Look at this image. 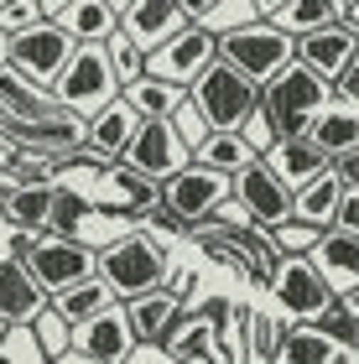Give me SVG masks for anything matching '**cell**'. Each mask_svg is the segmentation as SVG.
<instances>
[{
  "label": "cell",
  "mask_w": 359,
  "mask_h": 364,
  "mask_svg": "<svg viewBox=\"0 0 359 364\" xmlns=\"http://www.w3.org/2000/svg\"><path fill=\"white\" fill-rule=\"evenodd\" d=\"M100 276H105V287L115 291L120 302H136V296L167 291L172 255H167V245H161L156 235H146V229H125V235L100 245Z\"/></svg>",
  "instance_id": "obj_1"
},
{
  "label": "cell",
  "mask_w": 359,
  "mask_h": 364,
  "mask_svg": "<svg viewBox=\"0 0 359 364\" xmlns=\"http://www.w3.org/2000/svg\"><path fill=\"white\" fill-rule=\"evenodd\" d=\"M338 94L328 78H318L313 68H302V63H291L282 78H271L266 89H260V109L276 120L282 130V141H297V136H313V120L323 109H333Z\"/></svg>",
  "instance_id": "obj_2"
},
{
  "label": "cell",
  "mask_w": 359,
  "mask_h": 364,
  "mask_svg": "<svg viewBox=\"0 0 359 364\" xmlns=\"http://www.w3.org/2000/svg\"><path fill=\"white\" fill-rule=\"evenodd\" d=\"M125 89H120V78L115 68H109V53L105 47H78V58L68 63V73L53 84V99L68 114H78V120H94V114H105L109 105H115Z\"/></svg>",
  "instance_id": "obj_3"
},
{
  "label": "cell",
  "mask_w": 359,
  "mask_h": 364,
  "mask_svg": "<svg viewBox=\"0 0 359 364\" xmlns=\"http://www.w3.org/2000/svg\"><path fill=\"white\" fill-rule=\"evenodd\" d=\"M219 63H230V68L245 73L255 89H266L271 78H282L291 63H297V42H291L286 31L255 21V26H245V31L219 42Z\"/></svg>",
  "instance_id": "obj_4"
},
{
  "label": "cell",
  "mask_w": 359,
  "mask_h": 364,
  "mask_svg": "<svg viewBox=\"0 0 359 364\" xmlns=\"http://www.w3.org/2000/svg\"><path fill=\"white\" fill-rule=\"evenodd\" d=\"M271 296L282 307L286 323H318L323 312L338 302V291L328 287V276L318 271L313 255H286L282 266L271 271Z\"/></svg>",
  "instance_id": "obj_5"
},
{
  "label": "cell",
  "mask_w": 359,
  "mask_h": 364,
  "mask_svg": "<svg viewBox=\"0 0 359 364\" xmlns=\"http://www.w3.org/2000/svg\"><path fill=\"white\" fill-rule=\"evenodd\" d=\"M193 105L208 120V130H240L260 105V89L245 73H235L230 63H214L198 84H193Z\"/></svg>",
  "instance_id": "obj_6"
},
{
  "label": "cell",
  "mask_w": 359,
  "mask_h": 364,
  "mask_svg": "<svg viewBox=\"0 0 359 364\" xmlns=\"http://www.w3.org/2000/svg\"><path fill=\"white\" fill-rule=\"evenodd\" d=\"M73 58H78V42L58 21H42V26H31L26 37H11V68L21 78H31L37 89H47V94H53V84L68 73Z\"/></svg>",
  "instance_id": "obj_7"
},
{
  "label": "cell",
  "mask_w": 359,
  "mask_h": 364,
  "mask_svg": "<svg viewBox=\"0 0 359 364\" xmlns=\"http://www.w3.org/2000/svg\"><path fill=\"white\" fill-rule=\"evenodd\" d=\"M26 271L42 281L47 296H58V291L78 287V281H94V276H100V245L42 235V245H37V250H31V260H26Z\"/></svg>",
  "instance_id": "obj_8"
},
{
  "label": "cell",
  "mask_w": 359,
  "mask_h": 364,
  "mask_svg": "<svg viewBox=\"0 0 359 364\" xmlns=\"http://www.w3.org/2000/svg\"><path fill=\"white\" fill-rule=\"evenodd\" d=\"M188 26H193V6H183V0H125L120 6V31L146 58H156L161 47L177 42Z\"/></svg>",
  "instance_id": "obj_9"
},
{
  "label": "cell",
  "mask_w": 359,
  "mask_h": 364,
  "mask_svg": "<svg viewBox=\"0 0 359 364\" xmlns=\"http://www.w3.org/2000/svg\"><path fill=\"white\" fill-rule=\"evenodd\" d=\"M125 167L141 172L146 182H156V188H167L172 177H183L193 167V151L183 146V136L172 130V120H146L136 146L125 151Z\"/></svg>",
  "instance_id": "obj_10"
},
{
  "label": "cell",
  "mask_w": 359,
  "mask_h": 364,
  "mask_svg": "<svg viewBox=\"0 0 359 364\" xmlns=\"http://www.w3.org/2000/svg\"><path fill=\"white\" fill-rule=\"evenodd\" d=\"M235 203H240L245 219H250L255 229H266V235H276L282 224H291V188L266 167V161H255L250 172L235 177Z\"/></svg>",
  "instance_id": "obj_11"
},
{
  "label": "cell",
  "mask_w": 359,
  "mask_h": 364,
  "mask_svg": "<svg viewBox=\"0 0 359 364\" xmlns=\"http://www.w3.org/2000/svg\"><path fill=\"white\" fill-rule=\"evenodd\" d=\"M230 198H235V182H230V177L203 172V167H188L183 177H172L167 188H161V203H167V208H172L188 229L208 224L224 203H230Z\"/></svg>",
  "instance_id": "obj_12"
},
{
  "label": "cell",
  "mask_w": 359,
  "mask_h": 364,
  "mask_svg": "<svg viewBox=\"0 0 359 364\" xmlns=\"http://www.w3.org/2000/svg\"><path fill=\"white\" fill-rule=\"evenodd\" d=\"M219 63V42L208 37V31H198V26H188L177 42H167L161 53L146 63V78H167V84H183V89H193L198 78L208 73Z\"/></svg>",
  "instance_id": "obj_13"
},
{
  "label": "cell",
  "mask_w": 359,
  "mask_h": 364,
  "mask_svg": "<svg viewBox=\"0 0 359 364\" xmlns=\"http://www.w3.org/2000/svg\"><path fill=\"white\" fill-rule=\"evenodd\" d=\"M42 11L78 47H105L109 37H120V6L115 0H42Z\"/></svg>",
  "instance_id": "obj_14"
},
{
  "label": "cell",
  "mask_w": 359,
  "mask_h": 364,
  "mask_svg": "<svg viewBox=\"0 0 359 364\" xmlns=\"http://www.w3.org/2000/svg\"><path fill=\"white\" fill-rule=\"evenodd\" d=\"M141 114H136V105H130V99L120 94L115 105H109L105 114H94V120L84 125V146L94 156L105 161V167H115V161H125V151L130 146H136V136H141Z\"/></svg>",
  "instance_id": "obj_15"
},
{
  "label": "cell",
  "mask_w": 359,
  "mask_h": 364,
  "mask_svg": "<svg viewBox=\"0 0 359 364\" xmlns=\"http://www.w3.org/2000/svg\"><path fill=\"white\" fill-rule=\"evenodd\" d=\"M73 349L84 354V359H94V364H130V354H136L141 343H136V333H130L125 302L109 307L105 318H94V323L78 328V333H73Z\"/></svg>",
  "instance_id": "obj_16"
},
{
  "label": "cell",
  "mask_w": 359,
  "mask_h": 364,
  "mask_svg": "<svg viewBox=\"0 0 359 364\" xmlns=\"http://www.w3.org/2000/svg\"><path fill=\"white\" fill-rule=\"evenodd\" d=\"M47 307H53V296L42 291V281L26 266L6 260V266H0V323L6 328H31Z\"/></svg>",
  "instance_id": "obj_17"
},
{
  "label": "cell",
  "mask_w": 359,
  "mask_h": 364,
  "mask_svg": "<svg viewBox=\"0 0 359 364\" xmlns=\"http://www.w3.org/2000/svg\"><path fill=\"white\" fill-rule=\"evenodd\" d=\"M167 359H172V364H230V354H224V338H219V323L208 318L203 307H193L188 318L172 328Z\"/></svg>",
  "instance_id": "obj_18"
},
{
  "label": "cell",
  "mask_w": 359,
  "mask_h": 364,
  "mask_svg": "<svg viewBox=\"0 0 359 364\" xmlns=\"http://www.w3.org/2000/svg\"><path fill=\"white\" fill-rule=\"evenodd\" d=\"M125 318H130V333H136L141 349H167L172 328L188 318V307L177 302L172 291H151V296H136V302H125Z\"/></svg>",
  "instance_id": "obj_19"
},
{
  "label": "cell",
  "mask_w": 359,
  "mask_h": 364,
  "mask_svg": "<svg viewBox=\"0 0 359 364\" xmlns=\"http://www.w3.org/2000/svg\"><path fill=\"white\" fill-rule=\"evenodd\" d=\"M359 58V37L338 21V26H328V31H313V37H302L297 42V63L302 68H313L318 78H328V84H338L344 78V68Z\"/></svg>",
  "instance_id": "obj_20"
},
{
  "label": "cell",
  "mask_w": 359,
  "mask_h": 364,
  "mask_svg": "<svg viewBox=\"0 0 359 364\" xmlns=\"http://www.w3.org/2000/svg\"><path fill=\"white\" fill-rule=\"evenodd\" d=\"M260 21L286 31L291 42H302L313 31L338 26V0H260Z\"/></svg>",
  "instance_id": "obj_21"
},
{
  "label": "cell",
  "mask_w": 359,
  "mask_h": 364,
  "mask_svg": "<svg viewBox=\"0 0 359 364\" xmlns=\"http://www.w3.org/2000/svg\"><path fill=\"white\" fill-rule=\"evenodd\" d=\"M161 203V188L156 182H146L141 172H130L125 161H115V167L100 172V193H94V208H120V213H136V219H146V208Z\"/></svg>",
  "instance_id": "obj_22"
},
{
  "label": "cell",
  "mask_w": 359,
  "mask_h": 364,
  "mask_svg": "<svg viewBox=\"0 0 359 364\" xmlns=\"http://www.w3.org/2000/svg\"><path fill=\"white\" fill-rule=\"evenodd\" d=\"M344 177L338 172H323L318 182H307L302 193H291V219L318 229V235H328V229H338V208H344Z\"/></svg>",
  "instance_id": "obj_23"
},
{
  "label": "cell",
  "mask_w": 359,
  "mask_h": 364,
  "mask_svg": "<svg viewBox=\"0 0 359 364\" xmlns=\"http://www.w3.org/2000/svg\"><path fill=\"white\" fill-rule=\"evenodd\" d=\"M266 167L282 177L291 193H302L307 182H318L323 172H333V161L318 151V141H313V136H297V141H282V146H276V151L266 156Z\"/></svg>",
  "instance_id": "obj_24"
},
{
  "label": "cell",
  "mask_w": 359,
  "mask_h": 364,
  "mask_svg": "<svg viewBox=\"0 0 359 364\" xmlns=\"http://www.w3.org/2000/svg\"><path fill=\"white\" fill-rule=\"evenodd\" d=\"M53 203H58V182H37V188H11L0 198V213L21 235H47L53 229Z\"/></svg>",
  "instance_id": "obj_25"
},
{
  "label": "cell",
  "mask_w": 359,
  "mask_h": 364,
  "mask_svg": "<svg viewBox=\"0 0 359 364\" xmlns=\"http://www.w3.org/2000/svg\"><path fill=\"white\" fill-rule=\"evenodd\" d=\"M313 260H318V271L328 276V287H333L338 296L359 287V235H344V229H328V235L318 240Z\"/></svg>",
  "instance_id": "obj_26"
},
{
  "label": "cell",
  "mask_w": 359,
  "mask_h": 364,
  "mask_svg": "<svg viewBox=\"0 0 359 364\" xmlns=\"http://www.w3.org/2000/svg\"><path fill=\"white\" fill-rule=\"evenodd\" d=\"M255 151H250V141L240 136V130H214L198 151H193V167H203V172H214V177H240V172H250L255 167Z\"/></svg>",
  "instance_id": "obj_27"
},
{
  "label": "cell",
  "mask_w": 359,
  "mask_h": 364,
  "mask_svg": "<svg viewBox=\"0 0 359 364\" xmlns=\"http://www.w3.org/2000/svg\"><path fill=\"white\" fill-rule=\"evenodd\" d=\"M344 343H333L328 333H318L313 323H291L286 338H282V354L276 364H344Z\"/></svg>",
  "instance_id": "obj_28"
},
{
  "label": "cell",
  "mask_w": 359,
  "mask_h": 364,
  "mask_svg": "<svg viewBox=\"0 0 359 364\" xmlns=\"http://www.w3.org/2000/svg\"><path fill=\"white\" fill-rule=\"evenodd\" d=\"M255 21H260V0H203V6H193V26L208 31L214 42L235 37Z\"/></svg>",
  "instance_id": "obj_29"
},
{
  "label": "cell",
  "mask_w": 359,
  "mask_h": 364,
  "mask_svg": "<svg viewBox=\"0 0 359 364\" xmlns=\"http://www.w3.org/2000/svg\"><path fill=\"white\" fill-rule=\"evenodd\" d=\"M313 141L328 161H344L349 151H359V109H349V105L323 109L313 120Z\"/></svg>",
  "instance_id": "obj_30"
},
{
  "label": "cell",
  "mask_w": 359,
  "mask_h": 364,
  "mask_svg": "<svg viewBox=\"0 0 359 364\" xmlns=\"http://www.w3.org/2000/svg\"><path fill=\"white\" fill-rule=\"evenodd\" d=\"M53 307H58L73 328H84V323H94V318H105L109 307H120V296L105 287V276H94V281H78V287L58 291V296H53Z\"/></svg>",
  "instance_id": "obj_31"
},
{
  "label": "cell",
  "mask_w": 359,
  "mask_h": 364,
  "mask_svg": "<svg viewBox=\"0 0 359 364\" xmlns=\"http://www.w3.org/2000/svg\"><path fill=\"white\" fill-rule=\"evenodd\" d=\"M125 99L136 105V114L141 120H172L177 109L193 99V89H183V84H167V78H141L136 89H125Z\"/></svg>",
  "instance_id": "obj_32"
},
{
  "label": "cell",
  "mask_w": 359,
  "mask_h": 364,
  "mask_svg": "<svg viewBox=\"0 0 359 364\" xmlns=\"http://www.w3.org/2000/svg\"><path fill=\"white\" fill-rule=\"evenodd\" d=\"M94 198L89 193H78L68 188V182H58V203H53V229L47 235H58V240H84V224L94 219Z\"/></svg>",
  "instance_id": "obj_33"
},
{
  "label": "cell",
  "mask_w": 359,
  "mask_h": 364,
  "mask_svg": "<svg viewBox=\"0 0 359 364\" xmlns=\"http://www.w3.org/2000/svg\"><path fill=\"white\" fill-rule=\"evenodd\" d=\"M250 364H276V354H282V338H286V328L282 318H271V312H250Z\"/></svg>",
  "instance_id": "obj_34"
},
{
  "label": "cell",
  "mask_w": 359,
  "mask_h": 364,
  "mask_svg": "<svg viewBox=\"0 0 359 364\" xmlns=\"http://www.w3.org/2000/svg\"><path fill=\"white\" fill-rule=\"evenodd\" d=\"M31 333H37V343H42V354H47V359L58 364V359H68V354H73V333H78V328H73L68 318H63L58 307H47L42 318L31 323Z\"/></svg>",
  "instance_id": "obj_35"
},
{
  "label": "cell",
  "mask_w": 359,
  "mask_h": 364,
  "mask_svg": "<svg viewBox=\"0 0 359 364\" xmlns=\"http://www.w3.org/2000/svg\"><path fill=\"white\" fill-rule=\"evenodd\" d=\"M105 53H109V68H115L120 89H136L141 78H146V63H151V58H146L141 47L125 37V31H120V37H109V42H105Z\"/></svg>",
  "instance_id": "obj_36"
},
{
  "label": "cell",
  "mask_w": 359,
  "mask_h": 364,
  "mask_svg": "<svg viewBox=\"0 0 359 364\" xmlns=\"http://www.w3.org/2000/svg\"><path fill=\"white\" fill-rule=\"evenodd\" d=\"M42 21H47L42 0H6V6H0V37H26V31L42 26Z\"/></svg>",
  "instance_id": "obj_37"
},
{
  "label": "cell",
  "mask_w": 359,
  "mask_h": 364,
  "mask_svg": "<svg viewBox=\"0 0 359 364\" xmlns=\"http://www.w3.org/2000/svg\"><path fill=\"white\" fill-rule=\"evenodd\" d=\"M0 364H53L42 354V343L31 328H6V338H0Z\"/></svg>",
  "instance_id": "obj_38"
},
{
  "label": "cell",
  "mask_w": 359,
  "mask_h": 364,
  "mask_svg": "<svg viewBox=\"0 0 359 364\" xmlns=\"http://www.w3.org/2000/svg\"><path fill=\"white\" fill-rule=\"evenodd\" d=\"M240 136L250 141V151H255L260 161H266V156L276 151V146H282V130H276V120H271V114L260 109V105H255V114H250V120L240 125Z\"/></svg>",
  "instance_id": "obj_39"
},
{
  "label": "cell",
  "mask_w": 359,
  "mask_h": 364,
  "mask_svg": "<svg viewBox=\"0 0 359 364\" xmlns=\"http://www.w3.org/2000/svg\"><path fill=\"white\" fill-rule=\"evenodd\" d=\"M313 328H318V333H328L333 343H344V349H354V343H359V318H354V312H349L344 302H333V307L323 312V318H318Z\"/></svg>",
  "instance_id": "obj_40"
},
{
  "label": "cell",
  "mask_w": 359,
  "mask_h": 364,
  "mask_svg": "<svg viewBox=\"0 0 359 364\" xmlns=\"http://www.w3.org/2000/svg\"><path fill=\"white\" fill-rule=\"evenodd\" d=\"M141 229H146V235H156L161 245H167V240H183V235H193V229H188L183 219H177V213H172L167 203H151V208H146Z\"/></svg>",
  "instance_id": "obj_41"
},
{
  "label": "cell",
  "mask_w": 359,
  "mask_h": 364,
  "mask_svg": "<svg viewBox=\"0 0 359 364\" xmlns=\"http://www.w3.org/2000/svg\"><path fill=\"white\" fill-rule=\"evenodd\" d=\"M172 130L183 136V146H188V151H198V146H203L208 136H214V130H208V120L198 114V105H193V99H188V105L172 114Z\"/></svg>",
  "instance_id": "obj_42"
},
{
  "label": "cell",
  "mask_w": 359,
  "mask_h": 364,
  "mask_svg": "<svg viewBox=\"0 0 359 364\" xmlns=\"http://www.w3.org/2000/svg\"><path fill=\"white\" fill-rule=\"evenodd\" d=\"M318 240H323L318 229H307V224H297V219L276 229V245H282V255H313V250H318Z\"/></svg>",
  "instance_id": "obj_43"
},
{
  "label": "cell",
  "mask_w": 359,
  "mask_h": 364,
  "mask_svg": "<svg viewBox=\"0 0 359 364\" xmlns=\"http://www.w3.org/2000/svg\"><path fill=\"white\" fill-rule=\"evenodd\" d=\"M37 245H42V235H21V229H11V240H6V250H0V255H6V260H16V266H26Z\"/></svg>",
  "instance_id": "obj_44"
},
{
  "label": "cell",
  "mask_w": 359,
  "mask_h": 364,
  "mask_svg": "<svg viewBox=\"0 0 359 364\" xmlns=\"http://www.w3.org/2000/svg\"><path fill=\"white\" fill-rule=\"evenodd\" d=\"M333 94H338V105H349V109H359V58L344 68V78L333 84Z\"/></svg>",
  "instance_id": "obj_45"
},
{
  "label": "cell",
  "mask_w": 359,
  "mask_h": 364,
  "mask_svg": "<svg viewBox=\"0 0 359 364\" xmlns=\"http://www.w3.org/2000/svg\"><path fill=\"white\" fill-rule=\"evenodd\" d=\"M338 229L359 235V193H344V208H338Z\"/></svg>",
  "instance_id": "obj_46"
},
{
  "label": "cell",
  "mask_w": 359,
  "mask_h": 364,
  "mask_svg": "<svg viewBox=\"0 0 359 364\" xmlns=\"http://www.w3.org/2000/svg\"><path fill=\"white\" fill-rule=\"evenodd\" d=\"M333 172L344 177V188H349V193H359V151H349L344 161H333Z\"/></svg>",
  "instance_id": "obj_47"
},
{
  "label": "cell",
  "mask_w": 359,
  "mask_h": 364,
  "mask_svg": "<svg viewBox=\"0 0 359 364\" xmlns=\"http://www.w3.org/2000/svg\"><path fill=\"white\" fill-rule=\"evenodd\" d=\"M130 364H172V359H167V349H136Z\"/></svg>",
  "instance_id": "obj_48"
},
{
  "label": "cell",
  "mask_w": 359,
  "mask_h": 364,
  "mask_svg": "<svg viewBox=\"0 0 359 364\" xmlns=\"http://www.w3.org/2000/svg\"><path fill=\"white\" fill-rule=\"evenodd\" d=\"M338 21H344L354 37H359V0H349V6H338Z\"/></svg>",
  "instance_id": "obj_49"
},
{
  "label": "cell",
  "mask_w": 359,
  "mask_h": 364,
  "mask_svg": "<svg viewBox=\"0 0 359 364\" xmlns=\"http://www.w3.org/2000/svg\"><path fill=\"white\" fill-rule=\"evenodd\" d=\"M338 302H344V307L354 312V318H359V287H354V291H344V296H338Z\"/></svg>",
  "instance_id": "obj_50"
},
{
  "label": "cell",
  "mask_w": 359,
  "mask_h": 364,
  "mask_svg": "<svg viewBox=\"0 0 359 364\" xmlns=\"http://www.w3.org/2000/svg\"><path fill=\"white\" fill-rule=\"evenodd\" d=\"M11 68V37H0V73Z\"/></svg>",
  "instance_id": "obj_51"
},
{
  "label": "cell",
  "mask_w": 359,
  "mask_h": 364,
  "mask_svg": "<svg viewBox=\"0 0 359 364\" xmlns=\"http://www.w3.org/2000/svg\"><path fill=\"white\" fill-rule=\"evenodd\" d=\"M58 364H94V359H84V354H78V349H73L68 359H58Z\"/></svg>",
  "instance_id": "obj_52"
},
{
  "label": "cell",
  "mask_w": 359,
  "mask_h": 364,
  "mask_svg": "<svg viewBox=\"0 0 359 364\" xmlns=\"http://www.w3.org/2000/svg\"><path fill=\"white\" fill-rule=\"evenodd\" d=\"M0 338H6V323H0Z\"/></svg>",
  "instance_id": "obj_53"
},
{
  "label": "cell",
  "mask_w": 359,
  "mask_h": 364,
  "mask_svg": "<svg viewBox=\"0 0 359 364\" xmlns=\"http://www.w3.org/2000/svg\"><path fill=\"white\" fill-rule=\"evenodd\" d=\"M0 266H6V255H0Z\"/></svg>",
  "instance_id": "obj_54"
}]
</instances>
